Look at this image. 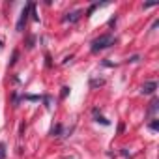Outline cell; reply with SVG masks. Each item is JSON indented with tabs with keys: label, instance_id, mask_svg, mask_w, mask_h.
Segmentation results:
<instances>
[{
	"label": "cell",
	"instance_id": "6da1fadb",
	"mask_svg": "<svg viewBox=\"0 0 159 159\" xmlns=\"http://www.w3.org/2000/svg\"><path fill=\"white\" fill-rule=\"evenodd\" d=\"M111 45H114V36L112 34H103V36H99L92 41V52H99V51H103Z\"/></svg>",
	"mask_w": 159,
	"mask_h": 159
},
{
	"label": "cell",
	"instance_id": "277c9868",
	"mask_svg": "<svg viewBox=\"0 0 159 159\" xmlns=\"http://www.w3.org/2000/svg\"><path fill=\"white\" fill-rule=\"evenodd\" d=\"M81 15H83V11H73V13H67L66 17H64V21H69V23H77L79 19H81Z\"/></svg>",
	"mask_w": 159,
	"mask_h": 159
},
{
	"label": "cell",
	"instance_id": "ba28073f",
	"mask_svg": "<svg viewBox=\"0 0 159 159\" xmlns=\"http://www.w3.org/2000/svg\"><path fill=\"white\" fill-rule=\"evenodd\" d=\"M0 159H6V144L0 142Z\"/></svg>",
	"mask_w": 159,
	"mask_h": 159
},
{
	"label": "cell",
	"instance_id": "8fae6325",
	"mask_svg": "<svg viewBox=\"0 0 159 159\" xmlns=\"http://www.w3.org/2000/svg\"><path fill=\"white\" fill-rule=\"evenodd\" d=\"M67 94H69V88H67V86H64V88H62V99H64Z\"/></svg>",
	"mask_w": 159,
	"mask_h": 159
},
{
	"label": "cell",
	"instance_id": "52a82bcc",
	"mask_svg": "<svg viewBox=\"0 0 159 159\" xmlns=\"http://www.w3.org/2000/svg\"><path fill=\"white\" fill-rule=\"evenodd\" d=\"M94 116H96V122H101L103 125H111V122H109V120H105L103 116H99V114L96 112V109H94Z\"/></svg>",
	"mask_w": 159,
	"mask_h": 159
},
{
	"label": "cell",
	"instance_id": "7a4b0ae2",
	"mask_svg": "<svg viewBox=\"0 0 159 159\" xmlns=\"http://www.w3.org/2000/svg\"><path fill=\"white\" fill-rule=\"evenodd\" d=\"M30 10H32V4H26L25 6V10L21 11V17H19V21H17V32H23L25 30V25H26V21H28V13H30Z\"/></svg>",
	"mask_w": 159,
	"mask_h": 159
},
{
	"label": "cell",
	"instance_id": "5b68a950",
	"mask_svg": "<svg viewBox=\"0 0 159 159\" xmlns=\"http://www.w3.org/2000/svg\"><path fill=\"white\" fill-rule=\"evenodd\" d=\"M157 107H159V99H157V98H153V99H152V103H150V107H148V111H146V114H148V116H153V114H155V111H157Z\"/></svg>",
	"mask_w": 159,
	"mask_h": 159
},
{
	"label": "cell",
	"instance_id": "3957f363",
	"mask_svg": "<svg viewBox=\"0 0 159 159\" xmlns=\"http://www.w3.org/2000/svg\"><path fill=\"white\" fill-rule=\"evenodd\" d=\"M155 88H157V83L155 81H148V83L142 84V94H153Z\"/></svg>",
	"mask_w": 159,
	"mask_h": 159
},
{
	"label": "cell",
	"instance_id": "8992f818",
	"mask_svg": "<svg viewBox=\"0 0 159 159\" xmlns=\"http://www.w3.org/2000/svg\"><path fill=\"white\" fill-rule=\"evenodd\" d=\"M51 135H52V137H60V135H62V125H60V124H56V125L51 129Z\"/></svg>",
	"mask_w": 159,
	"mask_h": 159
},
{
	"label": "cell",
	"instance_id": "9c48e42d",
	"mask_svg": "<svg viewBox=\"0 0 159 159\" xmlns=\"http://www.w3.org/2000/svg\"><path fill=\"white\" fill-rule=\"evenodd\" d=\"M150 129H152V131H157V129H159V120L153 118V122L150 124Z\"/></svg>",
	"mask_w": 159,
	"mask_h": 159
},
{
	"label": "cell",
	"instance_id": "30bf717a",
	"mask_svg": "<svg viewBox=\"0 0 159 159\" xmlns=\"http://www.w3.org/2000/svg\"><path fill=\"white\" fill-rule=\"evenodd\" d=\"M103 84H105L103 79H99V81H92V83H90V86H103Z\"/></svg>",
	"mask_w": 159,
	"mask_h": 159
}]
</instances>
